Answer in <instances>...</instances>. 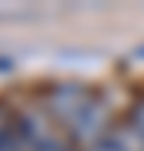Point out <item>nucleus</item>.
<instances>
[{"mask_svg": "<svg viewBox=\"0 0 144 151\" xmlns=\"http://www.w3.org/2000/svg\"><path fill=\"white\" fill-rule=\"evenodd\" d=\"M14 131L20 134V141H24L27 151H70L64 145V138L54 134L50 118L40 114V111H20L14 118Z\"/></svg>", "mask_w": 144, "mask_h": 151, "instance_id": "nucleus-1", "label": "nucleus"}, {"mask_svg": "<svg viewBox=\"0 0 144 151\" xmlns=\"http://www.w3.org/2000/svg\"><path fill=\"white\" fill-rule=\"evenodd\" d=\"M70 138L77 141V145H101V141L107 138V131H111V111L104 108V101H97V97H91V101L80 108V114L74 121H70Z\"/></svg>", "mask_w": 144, "mask_h": 151, "instance_id": "nucleus-2", "label": "nucleus"}, {"mask_svg": "<svg viewBox=\"0 0 144 151\" xmlns=\"http://www.w3.org/2000/svg\"><path fill=\"white\" fill-rule=\"evenodd\" d=\"M91 97H94V94L87 91L84 84L67 81V84H54V87H47V94H44V104H47V114H50V118L64 121L67 128H70V121L80 114V108H84Z\"/></svg>", "mask_w": 144, "mask_h": 151, "instance_id": "nucleus-3", "label": "nucleus"}, {"mask_svg": "<svg viewBox=\"0 0 144 151\" xmlns=\"http://www.w3.org/2000/svg\"><path fill=\"white\" fill-rule=\"evenodd\" d=\"M107 145H111L114 151H144V131H138L131 121H121L114 124L111 131H107Z\"/></svg>", "mask_w": 144, "mask_h": 151, "instance_id": "nucleus-4", "label": "nucleus"}, {"mask_svg": "<svg viewBox=\"0 0 144 151\" xmlns=\"http://www.w3.org/2000/svg\"><path fill=\"white\" fill-rule=\"evenodd\" d=\"M0 151H27V148H24V141H20V134L14 131V124L0 131Z\"/></svg>", "mask_w": 144, "mask_h": 151, "instance_id": "nucleus-5", "label": "nucleus"}, {"mask_svg": "<svg viewBox=\"0 0 144 151\" xmlns=\"http://www.w3.org/2000/svg\"><path fill=\"white\" fill-rule=\"evenodd\" d=\"M138 131H144V94H138V101L131 104V118H128Z\"/></svg>", "mask_w": 144, "mask_h": 151, "instance_id": "nucleus-6", "label": "nucleus"}, {"mask_svg": "<svg viewBox=\"0 0 144 151\" xmlns=\"http://www.w3.org/2000/svg\"><path fill=\"white\" fill-rule=\"evenodd\" d=\"M87 151H114V148L107 145V141H101V145H94V148H87Z\"/></svg>", "mask_w": 144, "mask_h": 151, "instance_id": "nucleus-7", "label": "nucleus"}, {"mask_svg": "<svg viewBox=\"0 0 144 151\" xmlns=\"http://www.w3.org/2000/svg\"><path fill=\"white\" fill-rule=\"evenodd\" d=\"M4 128H10V124H7V108H0V131Z\"/></svg>", "mask_w": 144, "mask_h": 151, "instance_id": "nucleus-8", "label": "nucleus"}, {"mask_svg": "<svg viewBox=\"0 0 144 151\" xmlns=\"http://www.w3.org/2000/svg\"><path fill=\"white\" fill-rule=\"evenodd\" d=\"M134 57H138V60H144V44H141V47H134Z\"/></svg>", "mask_w": 144, "mask_h": 151, "instance_id": "nucleus-9", "label": "nucleus"}]
</instances>
